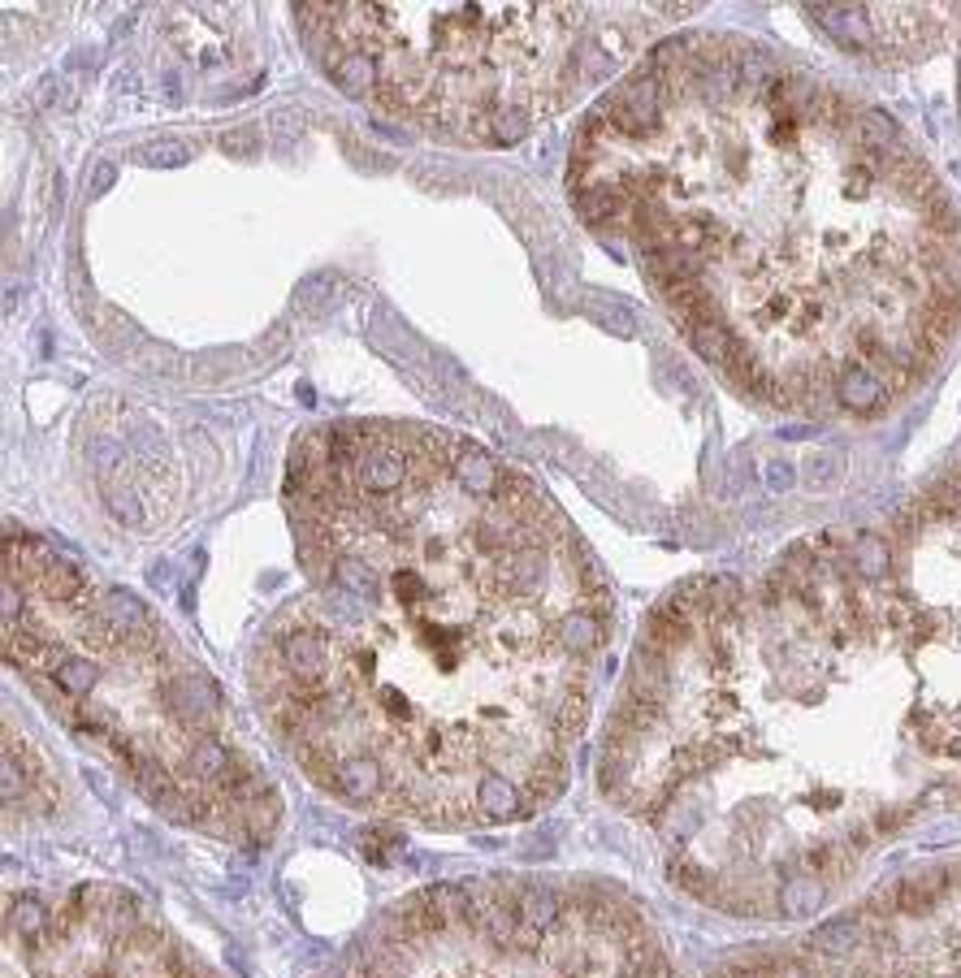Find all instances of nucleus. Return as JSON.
<instances>
[{"label": "nucleus", "mask_w": 961, "mask_h": 978, "mask_svg": "<svg viewBox=\"0 0 961 978\" xmlns=\"http://www.w3.org/2000/svg\"><path fill=\"white\" fill-rule=\"evenodd\" d=\"M330 78L373 108L463 144H515L615 70L585 4H307Z\"/></svg>", "instance_id": "2"}, {"label": "nucleus", "mask_w": 961, "mask_h": 978, "mask_svg": "<svg viewBox=\"0 0 961 978\" xmlns=\"http://www.w3.org/2000/svg\"><path fill=\"white\" fill-rule=\"evenodd\" d=\"M861 944H866V918H836L809 935V948L818 957H836V961L861 953Z\"/></svg>", "instance_id": "3"}, {"label": "nucleus", "mask_w": 961, "mask_h": 978, "mask_svg": "<svg viewBox=\"0 0 961 978\" xmlns=\"http://www.w3.org/2000/svg\"><path fill=\"white\" fill-rule=\"evenodd\" d=\"M823 892H827V883L797 875V879H788V883H780L775 905H780V914H788V918H793V914H814V909L823 905Z\"/></svg>", "instance_id": "4"}, {"label": "nucleus", "mask_w": 961, "mask_h": 978, "mask_svg": "<svg viewBox=\"0 0 961 978\" xmlns=\"http://www.w3.org/2000/svg\"><path fill=\"white\" fill-rule=\"evenodd\" d=\"M286 512L307 593L278 623L321 650L307 688L260 706L325 792L434 827V711L477 706L499 775L542 810L563 788L558 706L589 693L551 585L585 580L542 490L434 424L347 420L291 451ZM576 611V607H572Z\"/></svg>", "instance_id": "1"}]
</instances>
